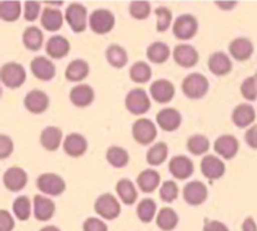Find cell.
<instances>
[{"label":"cell","mask_w":257,"mask_h":231,"mask_svg":"<svg viewBox=\"0 0 257 231\" xmlns=\"http://www.w3.org/2000/svg\"><path fill=\"white\" fill-rule=\"evenodd\" d=\"M105 58H107V62L112 67L118 68V69L127 65L128 63L127 50L118 44H112L107 48V50H105Z\"/></svg>","instance_id":"34"},{"label":"cell","mask_w":257,"mask_h":231,"mask_svg":"<svg viewBox=\"0 0 257 231\" xmlns=\"http://www.w3.org/2000/svg\"><path fill=\"white\" fill-rule=\"evenodd\" d=\"M156 222L161 230L172 231L178 225V215L173 208L162 207L156 217Z\"/></svg>","instance_id":"35"},{"label":"cell","mask_w":257,"mask_h":231,"mask_svg":"<svg viewBox=\"0 0 257 231\" xmlns=\"http://www.w3.org/2000/svg\"><path fill=\"white\" fill-rule=\"evenodd\" d=\"M30 70H32L33 75H34L37 79L43 80V82H48V80H52L54 78L55 72V65L54 63L50 59H48L47 57H35L34 59L30 63Z\"/></svg>","instance_id":"13"},{"label":"cell","mask_w":257,"mask_h":231,"mask_svg":"<svg viewBox=\"0 0 257 231\" xmlns=\"http://www.w3.org/2000/svg\"><path fill=\"white\" fill-rule=\"evenodd\" d=\"M125 108L135 116H142L151 109V99L142 88H135L125 97Z\"/></svg>","instance_id":"3"},{"label":"cell","mask_w":257,"mask_h":231,"mask_svg":"<svg viewBox=\"0 0 257 231\" xmlns=\"http://www.w3.org/2000/svg\"><path fill=\"white\" fill-rule=\"evenodd\" d=\"M168 146L166 142H158L153 145L147 152V162L151 166H160L167 160Z\"/></svg>","instance_id":"39"},{"label":"cell","mask_w":257,"mask_h":231,"mask_svg":"<svg viewBox=\"0 0 257 231\" xmlns=\"http://www.w3.org/2000/svg\"><path fill=\"white\" fill-rule=\"evenodd\" d=\"M3 182L4 186L12 192H18L23 190L28 183V175L23 168L18 166L9 167L3 175Z\"/></svg>","instance_id":"14"},{"label":"cell","mask_w":257,"mask_h":231,"mask_svg":"<svg viewBox=\"0 0 257 231\" xmlns=\"http://www.w3.org/2000/svg\"><path fill=\"white\" fill-rule=\"evenodd\" d=\"M228 50L232 58L238 62H245L250 59L253 54V44L248 38H235L228 45Z\"/></svg>","instance_id":"22"},{"label":"cell","mask_w":257,"mask_h":231,"mask_svg":"<svg viewBox=\"0 0 257 231\" xmlns=\"http://www.w3.org/2000/svg\"><path fill=\"white\" fill-rule=\"evenodd\" d=\"M115 18L108 9H97L89 15V27L95 34H108L114 28Z\"/></svg>","instance_id":"5"},{"label":"cell","mask_w":257,"mask_h":231,"mask_svg":"<svg viewBox=\"0 0 257 231\" xmlns=\"http://www.w3.org/2000/svg\"><path fill=\"white\" fill-rule=\"evenodd\" d=\"M240 92L245 99L253 102L257 99V74L247 77L240 87Z\"/></svg>","instance_id":"46"},{"label":"cell","mask_w":257,"mask_h":231,"mask_svg":"<svg viewBox=\"0 0 257 231\" xmlns=\"http://www.w3.org/2000/svg\"><path fill=\"white\" fill-rule=\"evenodd\" d=\"M40 14L39 2H25L24 3V18L27 22H35Z\"/></svg>","instance_id":"47"},{"label":"cell","mask_w":257,"mask_h":231,"mask_svg":"<svg viewBox=\"0 0 257 231\" xmlns=\"http://www.w3.org/2000/svg\"><path fill=\"white\" fill-rule=\"evenodd\" d=\"M13 151H14V143H13L12 138L5 135L0 136V158L4 160V158L9 157Z\"/></svg>","instance_id":"49"},{"label":"cell","mask_w":257,"mask_h":231,"mask_svg":"<svg viewBox=\"0 0 257 231\" xmlns=\"http://www.w3.org/2000/svg\"><path fill=\"white\" fill-rule=\"evenodd\" d=\"M64 152L70 157H80L88 150V141L80 133H70L63 141Z\"/></svg>","instance_id":"20"},{"label":"cell","mask_w":257,"mask_h":231,"mask_svg":"<svg viewBox=\"0 0 257 231\" xmlns=\"http://www.w3.org/2000/svg\"><path fill=\"white\" fill-rule=\"evenodd\" d=\"M89 74V64L83 59H74L65 69V78L69 82H82Z\"/></svg>","instance_id":"30"},{"label":"cell","mask_w":257,"mask_h":231,"mask_svg":"<svg viewBox=\"0 0 257 231\" xmlns=\"http://www.w3.org/2000/svg\"><path fill=\"white\" fill-rule=\"evenodd\" d=\"M132 136L142 146H148L157 137V128L148 118H140L132 126Z\"/></svg>","instance_id":"6"},{"label":"cell","mask_w":257,"mask_h":231,"mask_svg":"<svg viewBox=\"0 0 257 231\" xmlns=\"http://www.w3.org/2000/svg\"><path fill=\"white\" fill-rule=\"evenodd\" d=\"M39 231H60V228H58L57 226L49 225V226H44V227L40 228Z\"/></svg>","instance_id":"55"},{"label":"cell","mask_w":257,"mask_h":231,"mask_svg":"<svg viewBox=\"0 0 257 231\" xmlns=\"http://www.w3.org/2000/svg\"><path fill=\"white\" fill-rule=\"evenodd\" d=\"M242 231H257V225L253 217L248 216L242 222Z\"/></svg>","instance_id":"53"},{"label":"cell","mask_w":257,"mask_h":231,"mask_svg":"<svg viewBox=\"0 0 257 231\" xmlns=\"http://www.w3.org/2000/svg\"><path fill=\"white\" fill-rule=\"evenodd\" d=\"M216 4L221 8V9H225V10H230L232 8H235V5L237 4L236 2H217Z\"/></svg>","instance_id":"54"},{"label":"cell","mask_w":257,"mask_h":231,"mask_svg":"<svg viewBox=\"0 0 257 231\" xmlns=\"http://www.w3.org/2000/svg\"><path fill=\"white\" fill-rule=\"evenodd\" d=\"M161 176L160 173L152 168L143 170L137 177V186L142 192L151 193L156 191V188L160 186Z\"/></svg>","instance_id":"29"},{"label":"cell","mask_w":257,"mask_h":231,"mask_svg":"<svg viewBox=\"0 0 257 231\" xmlns=\"http://www.w3.org/2000/svg\"><path fill=\"white\" fill-rule=\"evenodd\" d=\"M207 186L201 181H191L183 187V198L191 206H198L207 200Z\"/></svg>","instance_id":"10"},{"label":"cell","mask_w":257,"mask_h":231,"mask_svg":"<svg viewBox=\"0 0 257 231\" xmlns=\"http://www.w3.org/2000/svg\"><path fill=\"white\" fill-rule=\"evenodd\" d=\"M187 150L193 156L205 155L210 150V141L203 135H193L187 140Z\"/></svg>","instance_id":"40"},{"label":"cell","mask_w":257,"mask_h":231,"mask_svg":"<svg viewBox=\"0 0 257 231\" xmlns=\"http://www.w3.org/2000/svg\"><path fill=\"white\" fill-rule=\"evenodd\" d=\"M173 59L180 67L192 68L198 63L200 55L197 49L190 44H178L173 49Z\"/></svg>","instance_id":"12"},{"label":"cell","mask_w":257,"mask_h":231,"mask_svg":"<svg viewBox=\"0 0 257 231\" xmlns=\"http://www.w3.org/2000/svg\"><path fill=\"white\" fill-rule=\"evenodd\" d=\"M245 141L251 148L257 150V125L251 126V127L246 131Z\"/></svg>","instance_id":"51"},{"label":"cell","mask_w":257,"mask_h":231,"mask_svg":"<svg viewBox=\"0 0 257 231\" xmlns=\"http://www.w3.org/2000/svg\"><path fill=\"white\" fill-rule=\"evenodd\" d=\"M151 97L161 104H167L175 97V85L168 79H157L150 87Z\"/></svg>","instance_id":"11"},{"label":"cell","mask_w":257,"mask_h":231,"mask_svg":"<svg viewBox=\"0 0 257 231\" xmlns=\"http://www.w3.org/2000/svg\"><path fill=\"white\" fill-rule=\"evenodd\" d=\"M178 192H180V190H178V186L175 181L168 180L161 185L160 196L163 202L171 203L176 201L178 197Z\"/></svg>","instance_id":"43"},{"label":"cell","mask_w":257,"mask_h":231,"mask_svg":"<svg viewBox=\"0 0 257 231\" xmlns=\"http://www.w3.org/2000/svg\"><path fill=\"white\" fill-rule=\"evenodd\" d=\"M157 125L166 132H173L178 130V127L182 123V116L176 108H163L156 116Z\"/></svg>","instance_id":"19"},{"label":"cell","mask_w":257,"mask_h":231,"mask_svg":"<svg viewBox=\"0 0 257 231\" xmlns=\"http://www.w3.org/2000/svg\"><path fill=\"white\" fill-rule=\"evenodd\" d=\"M130 77L133 82L138 83V84H145V83L150 82L151 77H152L151 65L142 60H138L131 67Z\"/></svg>","instance_id":"37"},{"label":"cell","mask_w":257,"mask_h":231,"mask_svg":"<svg viewBox=\"0 0 257 231\" xmlns=\"http://www.w3.org/2000/svg\"><path fill=\"white\" fill-rule=\"evenodd\" d=\"M24 105L33 114H40V113H44L49 107V97L43 90L33 89L25 95Z\"/></svg>","instance_id":"15"},{"label":"cell","mask_w":257,"mask_h":231,"mask_svg":"<svg viewBox=\"0 0 257 231\" xmlns=\"http://www.w3.org/2000/svg\"><path fill=\"white\" fill-rule=\"evenodd\" d=\"M43 42H44V35L38 27H28L23 33V44L28 50L37 52L42 48Z\"/></svg>","instance_id":"32"},{"label":"cell","mask_w":257,"mask_h":231,"mask_svg":"<svg viewBox=\"0 0 257 231\" xmlns=\"http://www.w3.org/2000/svg\"><path fill=\"white\" fill-rule=\"evenodd\" d=\"M13 211L14 215L20 221H27L32 213V202L28 196H19L13 202Z\"/></svg>","instance_id":"42"},{"label":"cell","mask_w":257,"mask_h":231,"mask_svg":"<svg viewBox=\"0 0 257 231\" xmlns=\"http://www.w3.org/2000/svg\"><path fill=\"white\" fill-rule=\"evenodd\" d=\"M155 14L157 18V32H167L172 23V12L167 7H160L155 10Z\"/></svg>","instance_id":"44"},{"label":"cell","mask_w":257,"mask_h":231,"mask_svg":"<svg viewBox=\"0 0 257 231\" xmlns=\"http://www.w3.org/2000/svg\"><path fill=\"white\" fill-rule=\"evenodd\" d=\"M115 191H117V195L119 196L120 201L124 205H133L138 198L137 188L133 185L132 181L128 180V178H122V180L118 181Z\"/></svg>","instance_id":"31"},{"label":"cell","mask_w":257,"mask_h":231,"mask_svg":"<svg viewBox=\"0 0 257 231\" xmlns=\"http://www.w3.org/2000/svg\"><path fill=\"white\" fill-rule=\"evenodd\" d=\"M157 205L152 198H143L137 206V216L142 222L148 223L155 218Z\"/></svg>","instance_id":"41"},{"label":"cell","mask_w":257,"mask_h":231,"mask_svg":"<svg viewBox=\"0 0 257 231\" xmlns=\"http://www.w3.org/2000/svg\"><path fill=\"white\" fill-rule=\"evenodd\" d=\"M201 172L208 180H218L226 172V166L217 156L207 155L201 161Z\"/></svg>","instance_id":"17"},{"label":"cell","mask_w":257,"mask_h":231,"mask_svg":"<svg viewBox=\"0 0 257 231\" xmlns=\"http://www.w3.org/2000/svg\"><path fill=\"white\" fill-rule=\"evenodd\" d=\"M203 231H230L227 226L225 225L221 221H207L205 223V227H203Z\"/></svg>","instance_id":"52"},{"label":"cell","mask_w":257,"mask_h":231,"mask_svg":"<svg viewBox=\"0 0 257 231\" xmlns=\"http://www.w3.org/2000/svg\"><path fill=\"white\" fill-rule=\"evenodd\" d=\"M83 231H108V226L100 218L88 217L83 222Z\"/></svg>","instance_id":"48"},{"label":"cell","mask_w":257,"mask_h":231,"mask_svg":"<svg viewBox=\"0 0 257 231\" xmlns=\"http://www.w3.org/2000/svg\"><path fill=\"white\" fill-rule=\"evenodd\" d=\"M130 14L135 19H147L151 14V4L145 0H136L130 4Z\"/></svg>","instance_id":"45"},{"label":"cell","mask_w":257,"mask_h":231,"mask_svg":"<svg viewBox=\"0 0 257 231\" xmlns=\"http://www.w3.org/2000/svg\"><path fill=\"white\" fill-rule=\"evenodd\" d=\"M170 55V47L163 42H155L147 48V58L155 64H163L167 62Z\"/></svg>","instance_id":"33"},{"label":"cell","mask_w":257,"mask_h":231,"mask_svg":"<svg viewBox=\"0 0 257 231\" xmlns=\"http://www.w3.org/2000/svg\"><path fill=\"white\" fill-rule=\"evenodd\" d=\"M15 222L13 216L10 215L9 211L2 210L0 211V231H13Z\"/></svg>","instance_id":"50"},{"label":"cell","mask_w":257,"mask_h":231,"mask_svg":"<svg viewBox=\"0 0 257 231\" xmlns=\"http://www.w3.org/2000/svg\"><path fill=\"white\" fill-rule=\"evenodd\" d=\"M70 102L77 107H87L94 100V90L88 84L74 85L69 93Z\"/></svg>","instance_id":"26"},{"label":"cell","mask_w":257,"mask_h":231,"mask_svg":"<svg viewBox=\"0 0 257 231\" xmlns=\"http://www.w3.org/2000/svg\"><path fill=\"white\" fill-rule=\"evenodd\" d=\"M105 158L114 168H123L130 162V153L119 146H110L105 153Z\"/></svg>","instance_id":"36"},{"label":"cell","mask_w":257,"mask_h":231,"mask_svg":"<svg viewBox=\"0 0 257 231\" xmlns=\"http://www.w3.org/2000/svg\"><path fill=\"white\" fill-rule=\"evenodd\" d=\"M208 69L212 74L223 77L232 70V62L223 52H215L208 58Z\"/></svg>","instance_id":"21"},{"label":"cell","mask_w":257,"mask_h":231,"mask_svg":"<svg viewBox=\"0 0 257 231\" xmlns=\"http://www.w3.org/2000/svg\"><path fill=\"white\" fill-rule=\"evenodd\" d=\"M168 170H170L171 175L177 180H186L192 175L195 167H193V162L191 161V158H188L187 156L178 155L171 158Z\"/></svg>","instance_id":"18"},{"label":"cell","mask_w":257,"mask_h":231,"mask_svg":"<svg viewBox=\"0 0 257 231\" xmlns=\"http://www.w3.org/2000/svg\"><path fill=\"white\" fill-rule=\"evenodd\" d=\"M210 88V82L201 73H191L183 79L182 92L191 99H200L205 97Z\"/></svg>","instance_id":"1"},{"label":"cell","mask_w":257,"mask_h":231,"mask_svg":"<svg viewBox=\"0 0 257 231\" xmlns=\"http://www.w3.org/2000/svg\"><path fill=\"white\" fill-rule=\"evenodd\" d=\"M198 30V22L193 15L183 14L176 19L172 32L177 39L188 40L192 39Z\"/></svg>","instance_id":"9"},{"label":"cell","mask_w":257,"mask_h":231,"mask_svg":"<svg viewBox=\"0 0 257 231\" xmlns=\"http://www.w3.org/2000/svg\"><path fill=\"white\" fill-rule=\"evenodd\" d=\"M63 140V132L55 126H48L40 133V145L47 151H57Z\"/></svg>","instance_id":"27"},{"label":"cell","mask_w":257,"mask_h":231,"mask_svg":"<svg viewBox=\"0 0 257 231\" xmlns=\"http://www.w3.org/2000/svg\"><path fill=\"white\" fill-rule=\"evenodd\" d=\"M94 210L105 220H114L120 215V203L112 193H103L95 200Z\"/></svg>","instance_id":"4"},{"label":"cell","mask_w":257,"mask_h":231,"mask_svg":"<svg viewBox=\"0 0 257 231\" xmlns=\"http://www.w3.org/2000/svg\"><path fill=\"white\" fill-rule=\"evenodd\" d=\"M63 17L62 12L55 8H45L40 15V23L42 27L48 32H58L63 27Z\"/></svg>","instance_id":"28"},{"label":"cell","mask_w":257,"mask_h":231,"mask_svg":"<svg viewBox=\"0 0 257 231\" xmlns=\"http://www.w3.org/2000/svg\"><path fill=\"white\" fill-rule=\"evenodd\" d=\"M213 148H215L216 153H218L222 158L232 160L240 150V142L235 136L222 135L215 141Z\"/></svg>","instance_id":"16"},{"label":"cell","mask_w":257,"mask_h":231,"mask_svg":"<svg viewBox=\"0 0 257 231\" xmlns=\"http://www.w3.org/2000/svg\"><path fill=\"white\" fill-rule=\"evenodd\" d=\"M37 187L48 196H59L65 191V181L57 173H43L37 178Z\"/></svg>","instance_id":"8"},{"label":"cell","mask_w":257,"mask_h":231,"mask_svg":"<svg viewBox=\"0 0 257 231\" xmlns=\"http://www.w3.org/2000/svg\"><path fill=\"white\" fill-rule=\"evenodd\" d=\"M64 18L73 32L82 33L87 28L88 10L84 5L79 4V3H72L65 10Z\"/></svg>","instance_id":"7"},{"label":"cell","mask_w":257,"mask_h":231,"mask_svg":"<svg viewBox=\"0 0 257 231\" xmlns=\"http://www.w3.org/2000/svg\"><path fill=\"white\" fill-rule=\"evenodd\" d=\"M47 54L53 59H60V58L67 57L70 52V43L67 38L62 35H53L45 45Z\"/></svg>","instance_id":"24"},{"label":"cell","mask_w":257,"mask_h":231,"mask_svg":"<svg viewBox=\"0 0 257 231\" xmlns=\"http://www.w3.org/2000/svg\"><path fill=\"white\" fill-rule=\"evenodd\" d=\"M34 216L39 221H48L53 217L55 212V203L45 196L35 195L33 198Z\"/></svg>","instance_id":"25"},{"label":"cell","mask_w":257,"mask_h":231,"mask_svg":"<svg viewBox=\"0 0 257 231\" xmlns=\"http://www.w3.org/2000/svg\"><path fill=\"white\" fill-rule=\"evenodd\" d=\"M22 14V4L17 0H7L0 2V18L4 22L13 23L19 19Z\"/></svg>","instance_id":"38"},{"label":"cell","mask_w":257,"mask_h":231,"mask_svg":"<svg viewBox=\"0 0 257 231\" xmlns=\"http://www.w3.org/2000/svg\"><path fill=\"white\" fill-rule=\"evenodd\" d=\"M0 79L5 87L15 89L24 84L25 79H27V72H25V68L19 63H5L0 69Z\"/></svg>","instance_id":"2"},{"label":"cell","mask_w":257,"mask_h":231,"mask_svg":"<svg viewBox=\"0 0 257 231\" xmlns=\"http://www.w3.org/2000/svg\"><path fill=\"white\" fill-rule=\"evenodd\" d=\"M233 125L237 126L238 128H246L252 125L256 120L255 108L247 103H241L233 109L232 116Z\"/></svg>","instance_id":"23"}]
</instances>
